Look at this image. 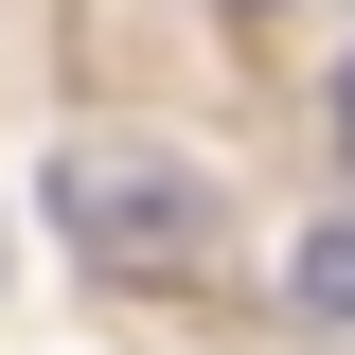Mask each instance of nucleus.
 <instances>
[{
  "label": "nucleus",
  "mask_w": 355,
  "mask_h": 355,
  "mask_svg": "<svg viewBox=\"0 0 355 355\" xmlns=\"http://www.w3.org/2000/svg\"><path fill=\"white\" fill-rule=\"evenodd\" d=\"M53 231H71L107 284H196V266H214V178L160 160V142H71V160H53Z\"/></svg>",
  "instance_id": "1"
},
{
  "label": "nucleus",
  "mask_w": 355,
  "mask_h": 355,
  "mask_svg": "<svg viewBox=\"0 0 355 355\" xmlns=\"http://www.w3.org/2000/svg\"><path fill=\"white\" fill-rule=\"evenodd\" d=\"M284 302H302V320H355V214H338V231H302V266H284Z\"/></svg>",
  "instance_id": "2"
},
{
  "label": "nucleus",
  "mask_w": 355,
  "mask_h": 355,
  "mask_svg": "<svg viewBox=\"0 0 355 355\" xmlns=\"http://www.w3.org/2000/svg\"><path fill=\"white\" fill-rule=\"evenodd\" d=\"M338 160H355V53H338Z\"/></svg>",
  "instance_id": "3"
}]
</instances>
